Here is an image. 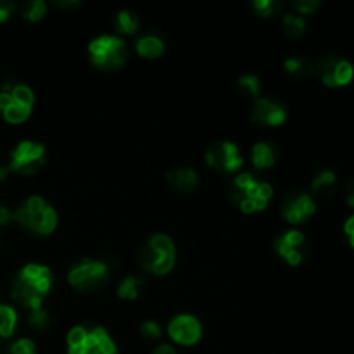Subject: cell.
Masks as SVG:
<instances>
[{
  "mask_svg": "<svg viewBox=\"0 0 354 354\" xmlns=\"http://www.w3.org/2000/svg\"><path fill=\"white\" fill-rule=\"evenodd\" d=\"M206 162L211 168L218 169L221 173H232L237 171L242 165H244V158H242L241 151L232 142H216L211 145L206 152Z\"/></svg>",
  "mask_w": 354,
  "mask_h": 354,
  "instance_id": "ba28073f",
  "label": "cell"
},
{
  "mask_svg": "<svg viewBox=\"0 0 354 354\" xmlns=\"http://www.w3.org/2000/svg\"><path fill=\"white\" fill-rule=\"evenodd\" d=\"M168 334L176 344L194 346L203 337L201 322L192 315H178L168 325Z\"/></svg>",
  "mask_w": 354,
  "mask_h": 354,
  "instance_id": "8fae6325",
  "label": "cell"
},
{
  "mask_svg": "<svg viewBox=\"0 0 354 354\" xmlns=\"http://www.w3.org/2000/svg\"><path fill=\"white\" fill-rule=\"evenodd\" d=\"M3 118H6L7 123H12V124H19L23 121H26L31 114V107L23 106V104H17L12 102L6 111H3Z\"/></svg>",
  "mask_w": 354,
  "mask_h": 354,
  "instance_id": "484cf974",
  "label": "cell"
},
{
  "mask_svg": "<svg viewBox=\"0 0 354 354\" xmlns=\"http://www.w3.org/2000/svg\"><path fill=\"white\" fill-rule=\"evenodd\" d=\"M335 183H337L335 173L332 171V169H324V171L318 173V175L315 176L313 182H311V190H313L315 194H318V196H327V194H330L332 190H334Z\"/></svg>",
  "mask_w": 354,
  "mask_h": 354,
  "instance_id": "44dd1931",
  "label": "cell"
},
{
  "mask_svg": "<svg viewBox=\"0 0 354 354\" xmlns=\"http://www.w3.org/2000/svg\"><path fill=\"white\" fill-rule=\"evenodd\" d=\"M166 178L180 192H190L199 183V175L192 168H175L166 175Z\"/></svg>",
  "mask_w": 354,
  "mask_h": 354,
  "instance_id": "9a60e30c",
  "label": "cell"
},
{
  "mask_svg": "<svg viewBox=\"0 0 354 354\" xmlns=\"http://www.w3.org/2000/svg\"><path fill=\"white\" fill-rule=\"evenodd\" d=\"M239 88H241L242 93L249 97H254L258 99L259 90H261V85H259V78L254 75H244L239 78Z\"/></svg>",
  "mask_w": 354,
  "mask_h": 354,
  "instance_id": "4316f807",
  "label": "cell"
},
{
  "mask_svg": "<svg viewBox=\"0 0 354 354\" xmlns=\"http://www.w3.org/2000/svg\"><path fill=\"white\" fill-rule=\"evenodd\" d=\"M90 61L104 71L121 68L128 59L127 44L114 35H100L88 44Z\"/></svg>",
  "mask_w": 354,
  "mask_h": 354,
  "instance_id": "277c9868",
  "label": "cell"
},
{
  "mask_svg": "<svg viewBox=\"0 0 354 354\" xmlns=\"http://www.w3.org/2000/svg\"><path fill=\"white\" fill-rule=\"evenodd\" d=\"M138 54L145 59H156L165 52V44L159 37L156 35H144L137 40V45H135Z\"/></svg>",
  "mask_w": 354,
  "mask_h": 354,
  "instance_id": "e0dca14e",
  "label": "cell"
},
{
  "mask_svg": "<svg viewBox=\"0 0 354 354\" xmlns=\"http://www.w3.org/2000/svg\"><path fill=\"white\" fill-rule=\"evenodd\" d=\"M116 344L104 327H90L85 342L78 348L68 349V354H116Z\"/></svg>",
  "mask_w": 354,
  "mask_h": 354,
  "instance_id": "7c38bea8",
  "label": "cell"
},
{
  "mask_svg": "<svg viewBox=\"0 0 354 354\" xmlns=\"http://www.w3.org/2000/svg\"><path fill=\"white\" fill-rule=\"evenodd\" d=\"M272 196L270 183L259 182L251 173H241L232 185V201L248 214L265 209Z\"/></svg>",
  "mask_w": 354,
  "mask_h": 354,
  "instance_id": "7a4b0ae2",
  "label": "cell"
},
{
  "mask_svg": "<svg viewBox=\"0 0 354 354\" xmlns=\"http://www.w3.org/2000/svg\"><path fill=\"white\" fill-rule=\"evenodd\" d=\"M12 220L38 235L52 234L57 227V213L40 196H31L24 203H21L19 207L12 213Z\"/></svg>",
  "mask_w": 354,
  "mask_h": 354,
  "instance_id": "6da1fadb",
  "label": "cell"
},
{
  "mask_svg": "<svg viewBox=\"0 0 354 354\" xmlns=\"http://www.w3.org/2000/svg\"><path fill=\"white\" fill-rule=\"evenodd\" d=\"M12 102H14V100H12V97H10V93L3 92V90H2V92H0V111L3 113V111H6L7 107H9Z\"/></svg>",
  "mask_w": 354,
  "mask_h": 354,
  "instance_id": "74e56055",
  "label": "cell"
},
{
  "mask_svg": "<svg viewBox=\"0 0 354 354\" xmlns=\"http://www.w3.org/2000/svg\"><path fill=\"white\" fill-rule=\"evenodd\" d=\"M45 147L38 142L24 140L19 142L10 152L9 171L21 173V175H33L44 166Z\"/></svg>",
  "mask_w": 354,
  "mask_h": 354,
  "instance_id": "8992f818",
  "label": "cell"
},
{
  "mask_svg": "<svg viewBox=\"0 0 354 354\" xmlns=\"http://www.w3.org/2000/svg\"><path fill=\"white\" fill-rule=\"evenodd\" d=\"M140 334H142V337L149 339V341H154V339L161 337V327H159L158 322L147 320L142 324Z\"/></svg>",
  "mask_w": 354,
  "mask_h": 354,
  "instance_id": "4dcf8cb0",
  "label": "cell"
},
{
  "mask_svg": "<svg viewBox=\"0 0 354 354\" xmlns=\"http://www.w3.org/2000/svg\"><path fill=\"white\" fill-rule=\"evenodd\" d=\"M292 6L299 14H311L320 7V2L318 0H296Z\"/></svg>",
  "mask_w": 354,
  "mask_h": 354,
  "instance_id": "1f68e13d",
  "label": "cell"
},
{
  "mask_svg": "<svg viewBox=\"0 0 354 354\" xmlns=\"http://www.w3.org/2000/svg\"><path fill=\"white\" fill-rule=\"evenodd\" d=\"M282 28H283V33L290 38H297L304 33L306 30V21L299 16V14H286L282 17Z\"/></svg>",
  "mask_w": 354,
  "mask_h": 354,
  "instance_id": "603a6c76",
  "label": "cell"
},
{
  "mask_svg": "<svg viewBox=\"0 0 354 354\" xmlns=\"http://www.w3.org/2000/svg\"><path fill=\"white\" fill-rule=\"evenodd\" d=\"M252 165L258 169H268L277 161V147L270 142H258L251 152Z\"/></svg>",
  "mask_w": 354,
  "mask_h": 354,
  "instance_id": "2e32d148",
  "label": "cell"
},
{
  "mask_svg": "<svg viewBox=\"0 0 354 354\" xmlns=\"http://www.w3.org/2000/svg\"><path fill=\"white\" fill-rule=\"evenodd\" d=\"M9 354H37V346L31 339H17L9 348Z\"/></svg>",
  "mask_w": 354,
  "mask_h": 354,
  "instance_id": "f546056e",
  "label": "cell"
},
{
  "mask_svg": "<svg viewBox=\"0 0 354 354\" xmlns=\"http://www.w3.org/2000/svg\"><path fill=\"white\" fill-rule=\"evenodd\" d=\"M252 7L258 14L261 16L270 17V16H275L280 9H282V3L279 0H254L252 2Z\"/></svg>",
  "mask_w": 354,
  "mask_h": 354,
  "instance_id": "83f0119b",
  "label": "cell"
},
{
  "mask_svg": "<svg viewBox=\"0 0 354 354\" xmlns=\"http://www.w3.org/2000/svg\"><path fill=\"white\" fill-rule=\"evenodd\" d=\"M344 234L348 235L349 244H351V248L354 249V214H351V216L344 221Z\"/></svg>",
  "mask_w": 354,
  "mask_h": 354,
  "instance_id": "836d02e7",
  "label": "cell"
},
{
  "mask_svg": "<svg viewBox=\"0 0 354 354\" xmlns=\"http://www.w3.org/2000/svg\"><path fill=\"white\" fill-rule=\"evenodd\" d=\"M252 121L265 127H279L287 120V109L277 100L258 97L252 107Z\"/></svg>",
  "mask_w": 354,
  "mask_h": 354,
  "instance_id": "4fadbf2b",
  "label": "cell"
},
{
  "mask_svg": "<svg viewBox=\"0 0 354 354\" xmlns=\"http://www.w3.org/2000/svg\"><path fill=\"white\" fill-rule=\"evenodd\" d=\"M315 73L320 76L322 83L327 86L337 88V86H346L353 82L354 68L348 59L341 55H325L315 66Z\"/></svg>",
  "mask_w": 354,
  "mask_h": 354,
  "instance_id": "52a82bcc",
  "label": "cell"
},
{
  "mask_svg": "<svg viewBox=\"0 0 354 354\" xmlns=\"http://www.w3.org/2000/svg\"><path fill=\"white\" fill-rule=\"evenodd\" d=\"M114 26L120 33L131 35L138 30V17L133 10L123 9L116 14V19H114Z\"/></svg>",
  "mask_w": 354,
  "mask_h": 354,
  "instance_id": "7402d4cb",
  "label": "cell"
},
{
  "mask_svg": "<svg viewBox=\"0 0 354 354\" xmlns=\"http://www.w3.org/2000/svg\"><path fill=\"white\" fill-rule=\"evenodd\" d=\"M344 197H346V203H348V206L354 207V180H351V182L346 183Z\"/></svg>",
  "mask_w": 354,
  "mask_h": 354,
  "instance_id": "d590c367",
  "label": "cell"
},
{
  "mask_svg": "<svg viewBox=\"0 0 354 354\" xmlns=\"http://www.w3.org/2000/svg\"><path fill=\"white\" fill-rule=\"evenodd\" d=\"M142 290V280L138 277H127L118 286V296L123 299H137Z\"/></svg>",
  "mask_w": 354,
  "mask_h": 354,
  "instance_id": "cb8c5ba5",
  "label": "cell"
},
{
  "mask_svg": "<svg viewBox=\"0 0 354 354\" xmlns=\"http://www.w3.org/2000/svg\"><path fill=\"white\" fill-rule=\"evenodd\" d=\"M28 322L33 328L37 330H44V328L48 327V315L44 308H38V310H31L30 315H28Z\"/></svg>",
  "mask_w": 354,
  "mask_h": 354,
  "instance_id": "f1b7e54d",
  "label": "cell"
},
{
  "mask_svg": "<svg viewBox=\"0 0 354 354\" xmlns=\"http://www.w3.org/2000/svg\"><path fill=\"white\" fill-rule=\"evenodd\" d=\"M3 92H9L10 97H12L14 102L17 104H23L26 107H33L35 102V95L31 92V88L24 83H6L2 86Z\"/></svg>",
  "mask_w": 354,
  "mask_h": 354,
  "instance_id": "d6986e66",
  "label": "cell"
},
{
  "mask_svg": "<svg viewBox=\"0 0 354 354\" xmlns=\"http://www.w3.org/2000/svg\"><path fill=\"white\" fill-rule=\"evenodd\" d=\"M283 71L294 80H304L315 73V66L303 57H289L283 61Z\"/></svg>",
  "mask_w": 354,
  "mask_h": 354,
  "instance_id": "ac0fdd59",
  "label": "cell"
},
{
  "mask_svg": "<svg viewBox=\"0 0 354 354\" xmlns=\"http://www.w3.org/2000/svg\"><path fill=\"white\" fill-rule=\"evenodd\" d=\"M10 220H12V213L6 206H0V227L9 223Z\"/></svg>",
  "mask_w": 354,
  "mask_h": 354,
  "instance_id": "f35d334b",
  "label": "cell"
},
{
  "mask_svg": "<svg viewBox=\"0 0 354 354\" xmlns=\"http://www.w3.org/2000/svg\"><path fill=\"white\" fill-rule=\"evenodd\" d=\"M54 6L62 10H71V9H76V7L80 6V2L78 0H55Z\"/></svg>",
  "mask_w": 354,
  "mask_h": 354,
  "instance_id": "e575fe53",
  "label": "cell"
},
{
  "mask_svg": "<svg viewBox=\"0 0 354 354\" xmlns=\"http://www.w3.org/2000/svg\"><path fill=\"white\" fill-rule=\"evenodd\" d=\"M275 251L280 258L286 259L289 265L296 266L299 263H303L306 259L308 251V242L304 237L303 232L299 230H289L286 234H282L280 237L275 239Z\"/></svg>",
  "mask_w": 354,
  "mask_h": 354,
  "instance_id": "9c48e42d",
  "label": "cell"
},
{
  "mask_svg": "<svg viewBox=\"0 0 354 354\" xmlns=\"http://www.w3.org/2000/svg\"><path fill=\"white\" fill-rule=\"evenodd\" d=\"M14 10V3L9 0H0V23L9 19L10 12Z\"/></svg>",
  "mask_w": 354,
  "mask_h": 354,
  "instance_id": "d6a6232c",
  "label": "cell"
},
{
  "mask_svg": "<svg viewBox=\"0 0 354 354\" xmlns=\"http://www.w3.org/2000/svg\"><path fill=\"white\" fill-rule=\"evenodd\" d=\"M7 173H9V168H7V166H2V168H0V182H3V180L7 178Z\"/></svg>",
  "mask_w": 354,
  "mask_h": 354,
  "instance_id": "ab89813d",
  "label": "cell"
},
{
  "mask_svg": "<svg viewBox=\"0 0 354 354\" xmlns=\"http://www.w3.org/2000/svg\"><path fill=\"white\" fill-rule=\"evenodd\" d=\"M17 325V313L10 304H0V339H9Z\"/></svg>",
  "mask_w": 354,
  "mask_h": 354,
  "instance_id": "ffe728a7",
  "label": "cell"
},
{
  "mask_svg": "<svg viewBox=\"0 0 354 354\" xmlns=\"http://www.w3.org/2000/svg\"><path fill=\"white\" fill-rule=\"evenodd\" d=\"M280 211H282V216L286 218L289 223L297 225L310 220L315 214V211H317V206H315V201L310 194L290 192L287 194L286 199L282 201Z\"/></svg>",
  "mask_w": 354,
  "mask_h": 354,
  "instance_id": "30bf717a",
  "label": "cell"
},
{
  "mask_svg": "<svg viewBox=\"0 0 354 354\" xmlns=\"http://www.w3.org/2000/svg\"><path fill=\"white\" fill-rule=\"evenodd\" d=\"M21 12H23L24 19L35 23V21H40L45 16V12H47V3L44 0H30V2L23 3Z\"/></svg>",
  "mask_w": 354,
  "mask_h": 354,
  "instance_id": "d4e9b609",
  "label": "cell"
},
{
  "mask_svg": "<svg viewBox=\"0 0 354 354\" xmlns=\"http://www.w3.org/2000/svg\"><path fill=\"white\" fill-rule=\"evenodd\" d=\"M151 354H176V349L171 344H159L152 349Z\"/></svg>",
  "mask_w": 354,
  "mask_h": 354,
  "instance_id": "8d00e7d4",
  "label": "cell"
},
{
  "mask_svg": "<svg viewBox=\"0 0 354 354\" xmlns=\"http://www.w3.org/2000/svg\"><path fill=\"white\" fill-rule=\"evenodd\" d=\"M16 279L21 280L24 286L30 287L31 290L40 294L41 297H44L52 287V272L47 266L38 265V263H30V265L24 266Z\"/></svg>",
  "mask_w": 354,
  "mask_h": 354,
  "instance_id": "5bb4252c",
  "label": "cell"
},
{
  "mask_svg": "<svg viewBox=\"0 0 354 354\" xmlns=\"http://www.w3.org/2000/svg\"><path fill=\"white\" fill-rule=\"evenodd\" d=\"M138 261L145 272L154 273V275H166L175 266V244L166 234L152 235L147 244L140 249Z\"/></svg>",
  "mask_w": 354,
  "mask_h": 354,
  "instance_id": "3957f363",
  "label": "cell"
},
{
  "mask_svg": "<svg viewBox=\"0 0 354 354\" xmlns=\"http://www.w3.org/2000/svg\"><path fill=\"white\" fill-rule=\"evenodd\" d=\"M107 266L102 261L95 259H83V261L75 263L68 273V280L75 289L82 292H90L95 290L106 282L107 279Z\"/></svg>",
  "mask_w": 354,
  "mask_h": 354,
  "instance_id": "5b68a950",
  "label": "cell"
}]
</instances>
